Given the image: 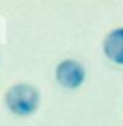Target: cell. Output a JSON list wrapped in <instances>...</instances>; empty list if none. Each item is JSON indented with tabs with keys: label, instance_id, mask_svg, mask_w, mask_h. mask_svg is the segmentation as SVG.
<instances>
[{
	"label": "cell",
	"instance_id": "1",
	"mask_svg": "<svg viewBox=\"0 0 123 126\" xmlns=\"http://www.w3.org/2000/svg\"><path fill=\"white\" fill-rule=\"evenodd\" d=\"M39 100H41L39 90L34 86L25 83L11 86L5 95V103H6L8 109L20 117L33 114L39 106Z\"/></svg>",
	"mask_w": 123,
	"mask_h": 126
},
{
	"label": "cell",
	"instance_id": "2",
	"mask_svg": "<svg viewBox=\"0 0 123 126\" xmlns=\"http://www.w3.org/2000/svg\"><path fill=\"white\" fill-rule=\"evenodd\" d=\"M56 81L67 89H76L86 79V69L76 59H64L56 65Z\"/></svg>",
	"mask_w": 123,
	"mask_h": 126
},
{
	"label": "cell",
	"instance_id": "3",
	"mask_svg": "<svg viewBox=\"0 0 123 126\" xmlns=\"http://www.w3.org/2000/svg\"><path fill=\"white\" fill-rule=\"evenodd\" d=\"M103 51L114 64L123 65V27L109 31L103 41Z\"/></svg>",
	"mask_w": 123,
	"mask_h": 126
}]
</instances>
